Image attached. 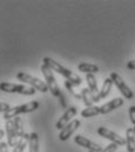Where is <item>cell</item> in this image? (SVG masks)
<instances>
[{"label":"cell","instance_id":"1","mask_svg":"<svg viewBox=\"0 0 135 152\" xmlns=\"http://www.w3.org/2000/svg\"><path fill=\"white\" fill-rule=\"evenodd\" d=\"M42 64L47 65L52 71H55V72H58L59 75H61L64 78H66V80L70 81L74 86H78V85H80V84L82 83V79L78 76L76 73L72 72L70 70H68L67 67L62 66V65L59 64L57 60H54V59H52V58H49V57H45V58L42 59Z\"/></svg>","mask_w":135,"mask_h":152},{"label":"cell","instance_id":"2","mask_svg":"<svg viewBox=\"0 0 135 152\" xmlns=\"http://www.w3.org/2000/svg\"><path fill=\"white\" fill-rule=\"evenodd\" d=\"M39 105H40L39 102H36V100H31V102H28V103H25V104L14 106V107H12L7 113L4 114V119L7 121V120H9L11 118L14 119L15 117H18L19 114H21V113H30V112H33V111L39 109Z\"/></svg>","mask_w":135,"mask_h":152},{"label":"cell","instance_id":"3","mask_svg":"<svg viewBox=\"0 0 135 152\" xmlns=\"http://www.w3.org/2000/svg\"><path fill=\"white\" fill-rule=\"evenodd\" d=\"M0 88L7 93H20L24 96H33L35 93V88L26 86L24 84H14V83H1Z\"/></svg>","mask_w":135,"mask_h":152},{"label":"cell","instance_id":"4","mask_svg":"<svg viewBox=\"0 0 135 152\" xmlns=\"http://www.w3.org/2000/svg\"><path fill=\"white\" fill-rule=\"evenodd\" d=\"M40 70H41V72H42V75H44V78L46 79V84H47V86H48L51 93H52L54 97L60 98V96L62 94V92L60 91V88H59V86H58V83H57L55 78L53 76V71H52L47 65H45V64H42V65L40 66Z\"/></svg>","mask_w":135,"mask_h":152},{"label":"cell","instance_id":"5","mask_svg":"<svg viewBox=\"0 0 135 152\" xmlns=\"http://www.w3.org/2000/svg\"><path fill=\"white\" fill-rule=\"evenodd\" d=\"M17 79L20 80V81H22V83H25V84L31 85V87H34L35 90H39L40 92H44V93L49 90L48 86H47V84H46V81H42V80L31 76V75H28L26 72H19L17 75Z\"/></svg>","mask_w":135,"mask_h":152},{"label":"cell","instance_id":"6","mask_svg":"<svg viewBox=\"0 0 135 152\" xmlns=\"http://www.w3.org/2000/svg\"><path fill=\"white\" fill-rule=\"evenodd\" d=\"M109 78L113 80L114 85L119 88V91H120V93L123 96V98H126V99H128V100H131V99L134 98V93H133L132 88H129V86L125 83V80L121 78V76H120L119 73L112 72Z\"/></svg>","mask_w":135,"mask_h":152},{"label":"cell","instance_id":"7","mask_svg":"<svg viewBox=\"0 0 135 152\" xmlns=\"http://www.w3.org/2000/svg\"><path fill=\"white\" fill-rule=\"evenodd\" d=\"M98 134L103 137V138H106V139H108V140H110L112 143H114L116 145H122L123 146V145L127 144L126 138L119 136L116 132H114V131H112V130H109V129H107L105 126H100L98 129Z\"/></svg>","mask_w":135,"mask_h":152},{"label":"cell","instance_id":"8","mask_svg":"<svg viewBox=\"0 0 135 152\" xmlns=\"http://www.w3.org/2000/svg\"><path fill=\"white\" fill-rule=\"evenodd\" d=\"M76 113H78V109H76V107H74V106L68 107L67 110L65 111V113L62 114V117H60V119L57 121L55 127H57L58 130H60V131L64 130L68 124L72 121V119L76 115Z\"/></svg>","mask_w":135,"mask_h":152},{"label":"cell","instance_id":"9","mask_svg":"<svg viewBox=\"0 0 135 152\" xmlns=\"http://www.w3.org/2000/svg\"><path fill=\"white\" fill-rule=\"evenodd\" d=\"M74 142H75V144H78V145H80V146H82V148L88 149V151L101 152L102 150H103L99 144L92 142L91 139H88V138H86V137H83V136H81V134L75 136V137H74Z\"/></svg>","mask_w":135,"mask_h":152},{"label":"cell","instance_id":"10","mask_svg":"<svg viewBox=\"0 0 135 152\" xmlns=\"http://www.w3.org/2000/svg\"><path fill=\"white\" fill-rule=\"evenodd\" d=\"M5 131H6V137H7V144L9 148H14L19 140L15 127H14V121L13 120H7L5 124Z\"/></svg>","mask_w":135,"mask_h":152},{"label":"cell","instance_id":"11","mask_svg":"<svg viewBox=\"0 0 135 152\" xmlns=\"http://www.w3.org/2000/svg\"><path fill=\"white\" fill-rule=\"evenodd\" d=\"M80 124H81V121H80L79 119H74V120H72L64 130L60 131V133H59V139L62 140V142H65V140L69 139V137L73 136V133L79 129Z\"/></svg>","mask_w":135,"mask_h":152},{"label":"cell","instance_id":"12","mask_svg":"<svg viewBox=\"0 0 135 152\" xmlns=\"http://www.w3.org/2000/svg\"><path fill=\"white\" fill-rule=\"evenodd\" d=\"M122 105H123V99L122 98H114L110 102H108V103L103 104L102 106H100V112H101V114H108L109 112L121 107Z\"/></svg>","mask_w":135,"mask_h":152},{"label":"cell","instance_id":"13","mask_svg":"<svg viewBox=\"0 0 135 152\" xmlns=\"http://www.w3.org/2000/svg\"><path fill=\"white\" fill-rule=\"evenodd\" d=\"M113 85H114L113 80H112L110 78H106V79L103 80V84H102V87H101V90H100L99 96L94 97V103H98L99 100H101L102 98H106V97L109 94V92H110Z\"/></svg>","mask_w":135,"mask_h":152},{"label":"cell","instance_id":"14","mask_svg":"<svg viewBox=\"0 0 135 152\" xmlns=\"http://www.w3.org/2000/svg\"><path fill=\"white\" fill-rule=\"evenodd\" d=\"M126 148L128 152H135V132L133 127L126 130Z\"/></svg>","mask_w":135,"mask_h":152},{"label":"cell","instance_id":"15","mask_svg":"<svg viewBox=\"0 0 135 152\" xmlns=\"http://www.w3.org/2000/svg\"><path fill=\"white\" fill-rule=\"evenodd\" d=\"M86 81H87V85H88V88L89 91L92 92L93 94V98L99 96L100 93V90L98 87V83H97V78L94 75H86Z\"/></svg>","mask_w":135,"mask_h":152},{"label":"cell","instance_id":"16","mask_svg":"<svg viewBox=\"0 0 135 152\" xmlns=\"http://www.w3.org/2000/svg\"><path fill=\"white\" fill-rule=\"evenodd\" d=\"M78 70L86 75H94V73L99 72V67L97 65L89 64V63H80L78 65Z\"/></svg>","mask_w":135,"mask_h":152},{"label":"cell","instance_id":"17","mask_svg":"<svg viewBox=\"0 0 135 152\" xmlns=\"http://www.w3.org/2000/svg\"><path fill=\"white\" fill-rule=\"evenodd\" d=\"M30 137H31V133H25L21 138H19L17 145L13 148L12 152H24L26 145H28L30 143Z\"/></svg>","mask_w":135,"mask_h":152},{"label":"cell","instance_id":"18","mask_svg":"<svg viewBox=\"0 0 135 152\" xmlns=\"http://www.w3.org/2000/svg\"><path fill=\"white\" fill-rule=\"evenodd\" d=\"M80 94H81V99H82L83 104H85L87 107L93 106V104H94V98H93V94H92V92L89 91L88 87H87V88H86V87L82 88Z\"/></svg>","mask_w":135,"mask_h":152},{"label":"cell","instance_id":"19","mask_svg":"<svg viewBox=\"0 0 135 152\" xmlns=\"http://www.w3.org/2000/svg\"><path fill=\"white\" fill-rule=\"evenodd\" d=\"M28 148H30V152H40V146H39V136H38V133H36V132H31Z\"/></svg>","mask_w":135,"mask_h":152},{"label":"cell","instance_id":"20","mask_svg":"<svg viewBox=\"0 0 135 152\" xmlns=\"http://www.w3.org/2000/svg\"><path fill=\"white\" fill-rule=\"evenodd\" d=\"M100 112V106H89V107H86L85 110L81 111V117L83 118H91V117H95L98 115Z\"/></svg>","mask_w":135,"mask_h":152},{"label":"cell","instance_id":"21","mask_svg":"<svg viewBox=\"0 0 135 152\" xmlns=\"http://www.w3.org/2000/svg\"><path fill=\"white\" fill-rule=\"evenodd\" d=\"M14 121V127H15V132H17V136L18 138H21L24 134H25V131H24V123H22V119L18 115L13 119Z\"/></svg>","mask_w":135,"mask_h":152},{"label":"cell","instance_id":"22","mask_svg":"<svg viewBox=\"0 0 135 152\" xmlns=\"http://www.w3.org/2000/svg\"><path fill=\"white\" fill-rule=\"evenodd\" d=\"M74 85L70 83V81H68V80H65V87L68 90V92L74 97V98H76V99H81V94H79V93H76L75 91H74V87H73Z\"/></svg>","mask_w":135,"mask_h":152},{"label":"cell","instance_id":"23","mask_svg":"<svg viewBox=\"0 0 135 152\" xmlns=\"http://www.w3.org/2000/svg\"><path fill=\"white\" fill-rule=\"evenodd\" d=\"M12 109V106L9 105V104H7V103H4V102H1V104H0V111L2 112V113H7L9 110Z\"/></svg>","mask_w":135,"mask_h":152},{"label":"cell","instance_id":"24","mask_svg":"<svg viewBox=\"0 0 135 152\" xmlns=\"http://www.w3.org/2000/svg\"><path fill=\"white\" fill-rule=\"evenodd\" d=\"M118 146H119V145H116V144L112 143V144L107 145V146H106L101 152H115L116 151V149H118Z\"/></svg>","mask_w":135,"mask_h":152},{"label":"cell","instance_id":"25","mask_svg":"<svg viewBox=\"0 0 135 152\" xmlns=\"http://www.w3.org/2000/svg\"><path fill=\"white\" fill-rule=\"evenodd\" d=\"M129 119H131V121H132V124L135 126V105H132L131 107H129Z\"/></svg>","mask_w":135,"mask_h":152},{"label":"cell","instance_id":"26","mask_svg":"<svg viewBox=\"0 0 135 152\" xmlns=\"http://www.w3.org/2000/svg\"><path fill=\"white\" fill-rule=\"evenodd\" d=\"M59 100H60V104H61V106L64 107V109H68L67 107V99L65 98V96H64V93L60 96V98H59Z\"/></svg>","mask_w":135,"mask_h":152},{"label":"cell","instance_id":"27","mask_svg":"<svg viewBox=\"0 0 135 152\" xmlns=\"http://www.w3.org/2000/svg\"><path fill=\"white\" fill-rule=\"evenodd\" d=\"M0 152H8V144L5 142L0 143Z\"/></svg>","mask_w":135,"mask_h":152},{"label":"cell","instance_id":"28","mask_svg":"<svg viewBox=\"0 0 135 152\" xmlns=\"http://www.w3.org/2000/svg\"><path fill=\"white\" fill-rule=\"evenodd\" d=\"M127 69L128 70H135V59H133V60H129L128 63H127Z\"/></svg>","mask_w":135,"mask_h":152},{"label":"cell","instance_id":"29","mask_svg":"<svg viewBox=\"0 0 135 152\" xmlns=\"http://www.w3.org/2000/svg\"><path fill=\"white\" fill-rule=\"evenodd\" d=\"M5 132H6V131H2V130H0V137H1V138L5 136Z\"/></svg>","mask_w":135,"mask_h":152},{"label":"cell","instance_id":"30","mask_svg":"<svg viewBox=\"0 0 135 152\" xmlns=\"http://www.w3.org/2000/svg\"><path fill=\"white\" fill-rule=\"evenodd\" d=\"M133 129H134V132H135V126H134V127H133Z\"/></svg>","mask_w":135,"mask_h":152},{"label":"cell","instance_id":"31","mask_svg":"<svg viewBox=\"0 0 135 152\" xmlns=\"http://www.w3.org/2000/svg\"><path fill=\"white\" fill-rule=\"evenodd\" d=\"M88 152H92V151H88Z\"/></svg>","mask_w":135,"mask_h":152}]
</instances>
